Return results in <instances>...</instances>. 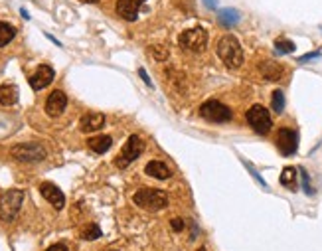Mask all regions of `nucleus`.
Listing matches in <instances>:
<instances>
[{"label": "nucleus", "instance_id": "nucleus-13", "mask_svg": "<svg viewBox=\"0 0 322 251\" xmlns=\"http://www.w3.org/2000/svg\"><path fill=\"white\" fill-rule=\"evenodd\" d=\"M139 8H141V2L136 0H117V6H115L117 14L127 22H134L139 18Z\"/></svg>", "mask_w": 322, "mask_h": 251}, {"label": "nucleus", "instance_id": "nucleus-1", "mask_svg": "<svg viewBox=\"0 0 322 251\" xmlns=\"http://www.w3.org/2000/svg\"><path fill=\"white\" fill-rule=\"evenodd\" d=\"M218 56L220 59L229 67V70H237L243 63V50L241 44L237 42V38L227 34L218 42Z\"/></svg>", "mask_w": 322, "mask_h": 251}, {"label": "nucleus", "instance_id": "nucleus-12", "mask_svg": "<svg viewBox=\"0 0 322 251\" xmlns=\"http://www.w3.org/2000/svg\"><path fill=\"white\" fill-rule=\"evenodd\" d=\"M40 194H42L56 210H61V208L65 206V196H63V192L59 190L54 182H42V184H40Z\"/></svg>", "mask_w": 322, "mask_h": 251}, {"label": "nucleus", "instance_id": "nucleus-11", "mask_svg": "<svg viewBox=\"0 0 322 251\" xmlns=\"http://www.w3.org/2000/svg\"><path fill=\"white\" fill-rule=\"evenodd\" d=\"M65 107H67V95L63 91L56 89V91H52L48 95V99H45V113L50 117H59L65 111Z\"/></svg>", "mask_w": 322, "mask_h": 251}, {"label": "nucleus", "instance_id": "nucleus-32", "mask_svg": "<svg viewBox=\"0 0 322 251\" xmlns=\"http://www.w3.org/2000/svg\"><path fill=\"white\" fill-rule=\"evenodd\" d=\"M316 56H318V54H307V56H303V58H301V61H308V59L316 58Z\"/></svg>", "mask_w": 322, "mask_h": 251}, {"label": "nucleus", "instance_id": "nucleus-8", "mask_svg": "<svg viewBox=\"0 0 322 251\" xmlns=\"http://www.w3.org/2000/svg\"><path fill=\"white\" fill-rule=\"evenodd\" d=\"M178 44L182 50H188V52H204L205 45H208V34L204 28H190L184 30L180 36H178Z\"/></svg>", "mask_w": 322, "mask_h": 251}, {"label": "nucleus", "instance_id": "nucleus-22", "mask_svg": "<svg viewBox=\"0 0 322 251\" xmlns=\"http://www.w3.org/2000/svg\"><path fill=\"white\" fill-rule=\"evenodd\" d=\"M148 52H150V56L154 59H158V61H164V59H168V56H170V50L166 48V45L162 44H154L148 48Z\"/></svg>", "mask_w": 322, "mask_h": 251}, {"label": "nucleus", "instance_id": "nucleus-7", "mask_svg": "<svg viewBox=\"0 0 322 251\" xmlns=\"http://www.w3.org/2000/svg\"><path fill=\"white\" fill-rule=\"evenodd\" d=\"M198 113H200V117H204L210 123H227L234 117L232 109L227 105H223L221 101H216V99H210V101L200 105Z\"/></svg>", "mask_w": 322, "mask_h": 251}, {"label": "nucleus", "instance_id": "nucleus-28", "mask_svg": "<svg viewBox=\"0 0 322 251\" xmlns=\"http://www.w3.org/2000/svg\"><path fill=\"white\" fill-rule=\"evenodd\" d=\"M172 230H174V232H182V230H184V222H182V220H178V218L172 220Z\"/></svg>", "mask_w": 322, "mask_h": 251}, {"label": "nucleus", "instance_id": "nucleus-19", "mask_svg": "<svg viewBox=\"0 0 322 251\" xmlns=\"http://www.w3.org/2000/svg\"><path fill=\"white\" fill-rule=\"evenodd\" d=\"M261 74L269 81H277V79H281V75H283V67L279 63H275V61H263L261 63Z\"/></svg>", "mask_w": 322, "mask_h": 251}, {"label": "nucleus", "instance_id": "nucleus-33", "mask_svg": "<svg viewBox=\"0 0 322 251\" xmlns=\"http://www.w3.org/2000/svg\"><path fill=\"white\" fill-rule=\"evenodd\" d=\"M20 14H22V18H24V20H30V14L26 12V10H24V8L20 10Z\"/></svg>", "mask_w": 322, "mask_h": 251}, {"label": "nucleus", "instance_id": "nucleus-9", "mask_svg": "<svg viewBox=\"0 0 322 251\" xmlns=\"http://www.w3.org/2000/svg\"><path fill=\"white\" fill-rule=\"evenodd\" d=\"M277 147L281 154H285V156L294 154L298 148V133L291 127H283L277 134Z\"/></svg>", "mask_w": 322, "mask_h": 251}, {"label": "nucleus", "instance_id": "nucleus-29", "mask_svg": "<svg viewBox=\"0 0 322 251\" xmlns=\"http://www.w3.org/2000/svg\"><path fill=\"white\" fill-rule=\"evenodd\" d=\"M139 75L143 77V81L147 83L148 87H152V81H150V77H148V74H147V72H145V70H139Z\"/></svg>", "mask_w": 322, "mask_h": 251}, {"label": "nucleus", "instance_id": "nucleus-5", "mask_svg": "<svg viewBox=\"0 0 322 251\" xmlns=\"http://www.w3.org/2000/svg\"><path fill=\"white\" fill-rule=\"evenodd\" d=\"M245 119H247L249 127L257 134H267L273 127L271 113L265 109L263 105H251L249 111L245 113Z\"/></svg>", "mask_w": 322, "mask_h": 251}, {"label": "nucleus", "instance_id": "nucleus-16", "mask_svg": "<svg viewBox=\"0 0 322 251\" xmlns=\"http://www.w3.org/2000/svg\"><path fill=\"white\" fill-rule=\"evenodd\" d=\"M111 145H113V139L109 134H97V136H91L87 141V147L97 154H105L111 148Z\"/></svg>", "mask_w": 322, "mask_h": 251}, {"label": "nucleus", "instance_id": "nucleus-4", "mask_svg": "<svg viewBox=\"0 0 322 251\" xmlns=\"http://www.w3.org/2000/svg\"><path fill=\"white\" fill-rule=\"evenodd\" d=\"M143 150H145V143H143V139L139 136V134H131L129 139H127V143L123 145L121 148V152L117 154V158H115V164H117V168H127L131 163H134L141 154H143Z\"/></svg>", "mask_w": 322, "mask_h": 251}, {"label": "nucleus", "instance_id": "nucleus-21", "mask_svg": "<svg viewBox=\"0 0 322 251\" xmlns=\"http://www.w3.org/2000/svg\"><path fill=\"white\" fill-rule=\"evenodd\" d=\"M14 36H16L14 26H10V24H6V22H0V48L10 44V42L14 40Z\"/></svg>", "mask_w": 322, "mask_h": 251}, {"label": "nucleus", "instance_id": "nucleus-20", "mask_svg": "<svg viewBox=\"0 0 322 251\" xmlns=\"http://www.w3.org/2000/svg\"><path fill=\"white\" fill-rule=\"evenodd\" d=\"M281 184L285 188H289V190H296V170H294L293 166L283 168V172H281Z\"/></svg>", "mask_w": 322, "mask_h": 251}, {"label": "nucleus", "instance_id": "nucleus-26", "mask_svg": "<svg viewBox=\"0 0 322 251\" xmlns=\"http://www.w3.org/2000/svg\"><path fill=\"white\" fill-rule=\"evenodd\" d=\"M301 178H303V188H305L307 196H314V190H312V186H310V180H308V174L305 168H301Z\"/></svg>", "mask_w": 322, "mask_h": 251}, {"label": "nucleus", "instance_id": "nucleus-18", "mask_svg": "<svg viewBox=\"0 0 322 251\" xmlns=\"http://www.w3.org/2000/svg\"><path fill=\"white\" fill-rule=\"evenodd\" d=\"M239 18H241V14H239L235 8H223V10L218 12V20H220L221 26H225V28L237 26V24H239Z\"/></svg>", "mask_w": 322, "mask_h": 251}, {"label": "nucleus", "instance_id": "nucleus-27", "mask_svg": "<svg viewBox=\"0 0 322 251\" xmlns=\"http://www.w3.org/2000/svg\"><path fill=\"white\" fill-rule=\"evenodd\" d=\"M243 166H245V168H247L249 172H251V176L255 178V180H257V182H259V184H261V186H263V188H267V182H265L263 178L259 176V172H257V170H255V168H253V166H251V164H249L247 161H243Z\"/></svg>", "mask_w": 322, "mask_h": 251}, {"label": "nucleus", "instance_id": "nucleus-24", "mask_svg": "<svg viewBox=\"0 0 322 251\" xmlns=\"http://www.w3.org/2000/svg\"><path fill=\"white\" fill-rule=\"evenodd\" d=\"M275 48H277L279 54H293L294 50H296L293 42L287 40V38H277V40H275Z\"/></svg>", "mask_w": 322, "mask_h": 251}, {"label": "nucleus", "instance_id": "nucleus-2", "mask_svg": "<svg viewBox=\"0 0 322 251\" xmlns=\"http://www.w3.org/2000/svg\"><path fill=\"white\" fill-rule=\"evenodd\" d=\"M132 202L143 210L148 212H158L162 208L168 206V198L162 190H154V188H143L132 196Z\"/></svg>", "mask_w": 322, "mask_h": 251}, {"label": "nucleus", "instance_id": "nucleus-6", "mask_svg": "<svg viewBox=\"0 0 322 251\" xmlns=\"http://www.w3.org/2000/svg\"><path fill=\"white\" fill-rule=\"evenodd\" d=\"M10 154L18 163H42L45 158V148L38 143H20L10 148Z\"/></svg>", "mask_w": 322, "mask_h": 251}, {"label": "nucleus", "instance_id": "nucleus-31", "mask_svg": "<svg viewBox=\"0 0 322 251\" xmlns=\"http://www.w3.org/2000/svg\"><path fill=\"white\" fill-rule=\"evenodd\" d=\"M204 2H205V6H208V8H212V10L218 6V0H204Z\"/></svg>", "mask_w": 322, "mask_h": 251}, {"label": "nucleus", "instance_id": "nucleus-25", "mask_svg": "<svg viewBox=\"0 0 322 251\" xmlns=\"http://www.w3.org/2000/svg\"><path fill=\"white\" fill-rule=\"evenodd\" d=\"M83 239H87V241H93V239H99L101 237V227L97 225V223H89V227L81 234Z\"/></svg>", "mask_w": 322, "mask_h": 251}, {"label": "nucleus", "instance_id": "nucleus-23", "mask_svg": "<svg viewBox=\"0 0 322 251\" xmlns=\"http://www.w3.org/2000/svg\"><path fill=\"white\" fill-rule=\"evenodd\" d=\"M271 103H273V111H275V113H283V109H285V93H283L281 89H275V91H273Z\"/></svg>", "mask_w": 322, "mask_h": 251}, {"label": "nucleus", "instance_id": "nucleus-35", "mask_svg": "<svg viewBox=\"0 0 322 251\" xmlns=\"http://www.w3.org/2000/svg\"><path fill=\"white\" fill-rule=\"evenodd\" d=\"M136 2H141V4H143V2H145V0H136Z\"/></svg>", "mask_w": 322, "mask_h": 251}, {"label": "nucleus", "instance_id": "nucleus-36", "mask_svg": "<svg viewBox=\"0 0 322 251\" xmlns=\"http://www.w3.org/2000/svg\"><path fill=\"white\" fill-rule=\"evenodd\" d=\"M198 251H205V249H204V247H200V249H198Z\"/></svg>", "mask_w": 322, "mask_h": 251}, {"label": "nucleus", "instance_id": "nucleus-15", "mask_svg": "<svg viewBox=\"0 0 322 251\" xmlns=\"http://www.w3.org/2000/svg\"><path fill=\"white\" fill-rule=\"evenodd\" d=\"M145 174L150 178H156V180H168L170 178V168L162 161H150V163L145 166Z\"/></svg>", "mask_w": 322, "mask_h": 251}, {"label": "nucleus", "instance_id": "nucleus-14", "mask_svg": "<svg viewBox=\"0 0 322 251\" xmlns=\"http://www.w3.org/2000/svg\"><path fill=\"white\" fill-rule=\"evenodd\" d=\"M105 125V115L103 113H85L79 121V129L83 133H95Z\"/></svg>", "mask_w": 322, "mask_h": 251}, {"label": "nucleus", "instance_id": "nucleus-30", "mask_svg": "<svg viewBox=\"0 0 322 251\" xmlns=\"http://www.w3.org/2000/svg\"><path fill=\"white\" fill-rule=\"evenodd\" d=\"M45 251H70V249H67V247H65L63 243H54L52 247H48Z\"/></svg>", "mask_w": 322, "mask_h": 251}, {"label": "nucleus", "instance_id": "nucleus-34", "mask_svg": "<svg viewBox=\"0 0 322 251\" xmlns=\"http://www.w3.org/2000/svg\"><path fill=\"white\" fill-rule=\"evenodd\" d=\"M81 2H99V0H81Z\"/></svg>", "mask_w": 322, "mask_h": 251}, {"label": "nucleus", "instance_id": "nucleus-10", "mask_svg": "<svg viewBox=\"0 0 322 251\" xmlns=\"http://www.w3.org/2000/svg\"><path fill=\"white\" fill-rule=\"evenodd\" d=\"M54 77H56V72L50 67V65H45V63H42L34 74L28 77L30 81V87L34 89V91H40V89L48 87L52 81H54Z\"/></svg>", "mask_w": 322, "mask_h": 251}, {"label": "nucleus", "instance_id": "nucleus-17", "mask_svg": "<svg viewBox=\"0 0 322 251\" xmlns=\"http://www.w3.org/2000/svg\"><path fill=\"white\" fill-rule=\"evenodd\" d=\"M18 103V87L10 85V83H4L0 85V105L4 107H12Z\"/></svg>", "mask_w": 322, "mask_h": 251}, {"label": "nucleus", "instance_id": "nucleus-3", "mask_svg": "<svg viewBox=\"0 0 322 251\" xmlns=\"http://www.w3.org/2000/svg\"><path fill=\"white\" fill-rule=\"evenodd\" d=\"M22 202H24V192L18 190V188H12V190H6V192L0 196V220L2 222H12L20 208H22Z\"/></svg>", "mask_w": 322, "mask_h": 251}]
</instances>
